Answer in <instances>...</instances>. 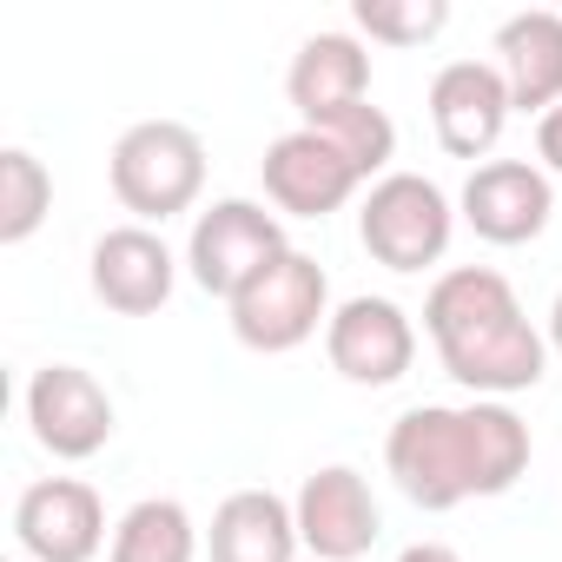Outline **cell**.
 Returning <instances> with one entry per match:
<instances>
[{
	"instance_id": "1",
	"label": "cell",
	"mask_w": 562,
	"mask_h": 562,
	"mask_svg": "<svg viewBox=\"0 0 562 562\" xmlns=\"http://www.w3.org/2000/svg\"><path fill=\"white\" fill-rule=\"evenodd\" d=\"M384 463L417 509H457L470 496H509L529 470V424L496 404H417L391 424Z\"/></svg>"
},
{
	"instance_id": "2",
	"label": "cell",
	"mask_w": 562,
	"mask_h": 562,
	"mask_svg": "<svg viewBox=\"0 0 562 562\" xmlns=\"http://www.w3.org/2000/svg\"><path fill=\"white\" fill-rule=\"evenodd\" d=\"M424 331H430L443 371L463 391L496 397V404L516 391H536L549 371V338L529 325L516 285L490 265H457L437 278L424 299Z\"/></svg>"
},
{
	"instance_id": "3",
	"label": "cell",
	"mask_w": 562,
	"mask_h": 562,
	"mask_svg": "<svg viewBox=\"0 0 562 562\" xmlns=\"http://www.w3.org/2000/svg\"><path fill=\"white\" fill-rule=\"evenodd\" d=\"M331 325V278L312 251H278L232 299V338L258 358H285Z\"/></svg>"
},
{
	"instance_id": "4",
	"label": "cell",
	"mask_w": 562,
	"mask_h": 562,
	"mask_svg": "<svg viewBox=\"0 0 562 562\" xmlns=\"http://www.w3.org/2000/svg\"><path fill=\"white\" fill-rule=\"evenodd\" d=\"M205 192V139L179 120H139L113 146V199L139 225H166L192 212Z\"/></svg>"
},
{
	"instance_id": "5",
	"label": "cell",
	"mask_w": 562,
	"mask_h": 562,
	"mask_svg": "<svg viewBox=\"0 0 562 562\" xmlns=\"http://www.w3.org/2000/svg\"><path fill=\"white\" fill-rule=\"evenodd\" d=\"M450 232H457V212H450L443 186L424 179V172H384L364 192L358 238H364V251L384 271H424V265H437L450 251Z\"/></svg>"
},
{
	"instance_id": "6",
	"label": "cell",
	"mask_w": 562,
	"mask_h": 562,
	"mask_svg": "<svg viewBox=\"0 0 562 562\" xmlns=\"http://www.w3.org/2000/svg\"><path fill=\"white\" fill-rule=\"evenodd\" d=\"M278 251H292L278 212H265L258 199H212V205L192 218L186 271H192V285H199L205 299H225V305H232Z\"/></svg>"
},
{
	"instance_id": "7",
	"label": "cell",
	"mask_w": 562,
	"mask_h": 562,
	"mask_svg": "<svg viewBox=\"0 0 562 562\" xmlns=\"http://www.w3.org/2000/svg\"><path fill=\"white\" fill-rule=\"evenodd\" d=\"M358 186H364V172L318 126H292L265 146V199L285 218H331L358 199Z\"/></svg>"
},
{
	"instance_id": "8",
	"label": "cell",
	"mask_w": 562,
	"mask_h": 562,
	"mask_svg": "<svg viewBox=\"0 0 562 562\" xmlns=\"http://www.w3.org/2000/svg\"><path fill=\"white\" fill-rule=\"evenodd\" d=\"M325 358L358 391H391L417 364V325L391 299H345L325 325Z\"/></svg>"
},
{
	"instance_id": "9",
	"label": "cell",
	"mask_w": 562,
	"mask_h": 562,
	"mask_svg": "<svg viewBox=\"0 0 562 562\" xmlns=\"http://www.w3.org/2000/svg\"><path fill=\"white\" fill-rule=\"evenodd\" d=\"M27 424H34V443L60 463H87L113 443V397L93 371L80 364H47L34 371L27 384Z\"/></svg>"
},
{
	"instance_id": "10",
	"label": "cell",
	"mask_w": 562,
	"mask_h": 562,
	"mask_svg": "<svg viewBox=\"0 0 562 562\" xmlns=\"http://www.w3.org/2000/svg\"><path fill=\"white\" fill-rule=\"evenodd\" d=\"M14 536H21V549L34 562H93L100 549H113L106 503L80 476H41V483H27L21 503H14Z\"/></svg>"
},
{
	"instance_id": "11",
	"label": "cell",
	"mask_w": 562,
	"mask_h": 562,
	"mask_svg": "<svg viewBox=\"0 0 562 562\" xmlns=\"http://www.w3.org/2000/svg\"><path fill=\"white\" fill-rule=\"evenodd\" d=\"M292 516H299V542L318 562H358V555H371V542L384 529L378 496H371V483L351 463L312 470L299 483V496H292Z\"/></svg>"
},
{
	"instance_id": "12",
	"label": "cell",
	"mask_w": 562,
	"mask_h": 562,
	"mask_svg": "<svg viewBox=\"0 0 562 562\" xmlns=\"http://www.w3.org/2000/svg\"><path fill=\"white\" fill-rule=\"evenodd\" d=\"M463 225L490 245H529L549 232V212H555V192H549V172L529 166V159H483L470 179H463V199H457Z\"/></svg>"
},
{
	"instance_id": "13",
	"label": "cell",
	"mask_w": 562,
	"mask_h": 562,
	"mask_svg": "<svg viewBox=\"0 0 562 562\" xmlns=\"http://www.w3.org/2000/svg\"><path fill=\"white\" fill-rule=\"evenodd\" d=\"M87 278H93V299L106 312L153 318L172 299V285H179V258H172V245L153 225H113V232H100Z\"/></svg>"
},
{
	"instance_id": "14",
	"label": "cell",
	"mask_w": 562,
	"mask_h": 562,
	"mask_svg": "<svg viewBox=\"0 0 562 562\" xmlns=\"http://www.w3.org/2000/svg\"><path fill=\"white\" fill-rule=\"evenodd\" d=\"M509 87L496 74V60H450L437 80H430V126H437V146L450 159H483L496 153L503 126H509Z\"/></svg>"
},
{
	"instance_id": "15",
	"label": "cell",
	"mask_w": 562,
	"mask_h": 562,
	"mask_svg": "<svg viewBox=\"0 0 562 562\" xmlns=\"http://www.w3.org/2000/svg\"><path fill=\"white\" fill-rule=\"evenodd\" d=\"M285 93H292V106H299L305 126H325L331 113L364 106L371 100V54H364V41L358 34H312L292 54Z\"/></svg>"
},
{
	"instance_id": "16",
	"label": "cell",
	"mask_w": 562,
	"mask_h": 562,
	"mask_svg": "<svg viewBox=\"0 0 562 562\" xmlns=\"http://www.w3.org/2000/svg\"><path fill=\"white\" fill-rule=\"evenodd\" d=\"M496 74H503L516 113L542 120L549 106H562V14H549V8L509 14L496 27Z\"/></svg>"
},
{
	"instance_id": "17",
	"label": "cell",
	"mask_w": 562,
	"mask_h": 562,
	"mask_svg": "<svg viewBox=\"0 0 562 562\" xmlns=\"http://www.w3.org/2000/svg\"><path fill=\"white\" fill-rule=\"evenodd\" d=\"M299 549V516L278 490H232L205 529L212 562H292Z\"/></svg>"
},
{
	"instance_id": "18",
	"label": "cell",
	"mask_w": 562,
	"mask_h": 562,
	"mask_svg": "<svg viewBox=\"0 0 562 562\" xmlns=\"http://www.w3.org/2000/svg\"><path fill=\"white\" fill-rule=\"evenodd\" d=\"M106 562H199V522L179 496H139L113 522Z\"/></svg>"
},
{
	"instance_id": "19",
	"label": "cell",
	"mask_w": 562,
	"mask_h": 562,
	"mask_svg": "<svg viewBox=\"0 0 562 562\" xmlns=\"http://www.w3.org/2000/svg\"><path fill=\"white\" fill-rule=\"evenodd\" d=\"M54 212V172L27 153L8 146L0 153V245H27Z\"/></svg>"
},
{
	"instance_id": "20",
	"label": "cell",
	"mask_w": 562,
	"mask_h": 562,
	"mask_svg": "<svg viewBox=\"0 0 562 562\" xmlns=\"http://www.w3.org/2000/svg\"><path fill=\"white\" fill-rule=\"evenodd\" d=\"M358 34L364 41H384V47H424L450 27V8L443 0H358L351 8Z\"/></svg>"
},
{
	"instance_id": "21",
	"label": "cell",
	"mask_w": 562,
	"mask_h": 562,
	"mask_svg": "<svg viewBox=\"0 0 562 562\" xmlns=\"http://www.w3.org/2000/svg\"><path fill=\"white\" fill-rule=\"evenodd\" d=\"M318 133H331V139L351 153V166H358L364 179H378V172L397 159V126H391V113H384V106H371V100H364V106L331 113Z\"/></svg>"
},
{
	"instance_id": "22",
	"label": "cell",
	"mask_w": 562,
	"mask_h": 562,
	"mask_svg": "<svg viewBox=\"0 0 562 562\" xmlns=\"http://www.w3.org/2000/svg\"><path fill=\"white\" fill-rule=\"evenodd\" d=\"M536 159H542V172H562V106H549L536 120Z\"/></svg>"
},
{
	"instance_id": "23",
	"label": "cell",
	"mask_w": 562,
	"mask_h": 562,
	"mask_svg": "<svg viewBox=\"0 0 562 562\" xmlns=\"http://www.w3.org/2000/svg\"><path fill=\"white\" fill-rule=\"evenodd\" d=\"M397 562H463L450 542H411V549H397Z\"/></svg>"
},
{
	"instance_id": "24",
	"label": "cell",
	"mask_w": 562,
	"mask_h": 562,
	"mask_svg": "<svg viewBox=\"0 0 562 562\" xmlns=\"http://www.w3.org/2000/svg\"><path fill=\"white\" fill-rule=\"evenodd\" d=\"M549 351L562 358V292H555V305H549Z\"/></svg>"
}]
</instances>
